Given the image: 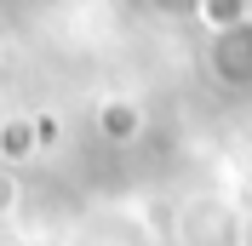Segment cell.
Here are the masks:
<instances>
[{"mask_svg": "<svg viewBox=\"0 0 252 246\" xmlns=\"http://www.w3.org/2000/svg\"><path fill=\"white\" fill-rule=\"evenodd\" d=\"M212 75L223 86H252V23L212 40Z\"/></svg>", "mask_w": 252, "mask_h": 246, "instance_id": "cell-1", "label": "cell"}, {"mask_svg": "<svg viewBox=\"0 0 252 246\" xmlns=\"http://www.w3.org/2000/svg\"><path fill=\"white\" fill-rule=\"evenodd\" d=\"M40 143H34V115H0V166L12 172L23 160H34Z\"/></svg>", "mask_w": 252, "mask_h": 246, "instance_id": "cell-2", "label": "cell"}, {"mask_svg": "<svg viewBox=\"0 0 252 246\" xmlns=\"http://www.w3.org/2000/svg\"><path fill=\"white\" fill-rule=\"evenodd\" d=\"M97 132L109 143H132L143 138V109L132 97H109V103H97Z\"/></svg>", "mask_w": 252, "mask_h": 246, "instance_id": "cell-3", "label": "cell"}, {"mask_svg": "<svg viewBox=\"0 0 252 246\" xmlns=\"http://www.w3.org/2000/svg\"><path fill=\"white\" fill-rule=\"evenodd\" d=\"M201 12H206V23L218 34H229V29H241L252 17V0H201Z\"/></svg>", "mask_w": 252, "mask_h": 246, "instance_id": "cell-4", "label": "cell"}, {"mask_svg": "<svg viewBox=\"0 0 252 246\" xmlns=\"http://www.w3.org/2000/svg\"><path fill=\"white\" fill-rule=\"evenodd\" d=\"M17 200H23V189H17V178H12V172L0 166V223L17 212Z\"/></svg>", "mask_w": 252, "mask_h": 246, "instance_id": "cell-5", "label": "cell"}, {"mask_svg": "<svg viewBox=\"0 0 252 246\" xmlns=\"http://www.w3.org/2000/svg\"><path fill=\"white\" fill-rule=\"evenodd\" d=\"M58 132H63V126H58V115H34V143H40V154H52V149H58Z\"/></svg>", "mask_w": 252, "mask_h": 246, "instance_id": "cell-6", "label": "cell"}, {"mask_svg": "<svg viewBox=\"0 0 252 246\" xmlns=\"http://www.w3.org/2000/svg\"><path fill=\"white\" fill-rule=\"evenodd\" d=\"M229 246H252V200L235 212V235H229Z\"/></svg>", "mask_w": 252, "mask_h": 246, "instance_id": "cell-7", "label": "cell"}]
</instances>
